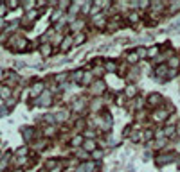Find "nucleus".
<instances>
[{"mask_svg":"<svg viewBox=\"0 0 180 172\" xmlns=\"http://www.w3.org/2000/svg\"><path fill=\"white\" fill-rule=\"evenodd\" d=\"M36 104H38V106H43V108H45V106H51V104H52V93H51V91H43L42 95H40V99L36 101Z\"/></svg>","mask_w":180,"mask_h":172,"instance_id":"1","label":"nucleus"},{"mask_svg":"<svg viewBox=\"0 0 180 172\" xmlns=\"http://www.w3.org/2000/svg\"><path fill=\"white\" fill-rule=\"evenodd\" d=\"M168 117H170L168 111H164V110H157V111L153 113V117H151V118H153L155 122H164V120H168Z\"/></svg>","mask_w":180,"mask_h":172,"instance_id":"2","label":"nucleus"},{"mask_svg":"<svg viewBox=\"0 0 180 172\" xmlns=\"http://www.w3.org/2000/svg\"><path fill=\"white\" fill-rule=\"evenodd\" d=\"M95 163H90V162H86V163H81L79 167H77V170L76 172H94L95 170Z\"/></svg>","mask_w":180,"mask_h":172,"instance_id":"3","label":"nucleus"},{"mask_svg":"<svg viewBox=\"0 0 180 172\" xmlns=\"http://www.w3.org/2000/svg\"><path fill=\"white\" fill-rule=\"evenodd\" d=\"M92 23H94V25H97V27H105V23H106L105 13H99V14L92 16Z\"/></svg>","mask_w":180,"mask_h":172,"instance_id":"4","label":"nucleus"},{"mask_svg":"<svg viewBox=\"0 0 180 172\" xmlns=\"http://www.w3.org/2000/svg\"><path fill=\"white\" fill-rule=\"evenodd\" d=\"M29 93H31L32 97H38V95H42V93H43V82H34Z\"/></svg>","mask_w":180,"mask_h":172,"instance_id":"5","label":"nucleus"},{"mask_svg":"<svg viewBox=\"0 0 180 172\" xmlns=\"http://www.w3.org/2000/svg\"><path fill=\"white\" fill-rule=\"evenodd\" d=\"M168 72H170V66H168V65H159L155 74H157L159 79H162V77H168Z\"/></svg>","mask_w":180,"mask_h":172,"instance_id":"6","label":"nucleus"},{"mask_svg":"<svg viewBox=\"0 0 180 172\" xmlns=\"http://www.w3.org/2000/svg\"><path fill=\"white\" fill-rule=\"evenodd\" d=\"M175 160V154L173 152H170V154H164V156H160V158H157V163L159 165H166V163H170Z\"/></svg>","mask_w":180,"mask_h":172,"instance_id":"7","label":"nucleus"},{"mask_svg":"<svg viewBox=\"0 0 180 172\" xmlns=\"http://www.w3.org/2000/svg\"><path fill=\"white\" fill-rule=\"evenodd\" d=\"M103 90H105V82L97 81V82L94 84V86H92V90H90V93H92V95H99V93H101Z\"/></svg>","mask_w":180,"mask_h":172,"instance_id":"8","label":"nucleus"},{"mask_svg":"<svg viewBox=\"0 0 180 172\" xmlns=\"http://www.w3.org/2000/svg\"><path fill=\"white\" fill-rule=\"evenodd\" d=\"M160 99H162V97H160L159 93H151V95L148 97V104H149V106H159Z\"/></svg>","mask_w":180,"mask_h":172,"instance_id":"9","label":"nucleus"},{"mask_svg":"<svg viewBox=\"0 0 180 172\" xmlns=\"http://www.w3.org/2000/svg\"><path fill=\"white\" fill-rule=\"evenodd\" d=\"M72 43H74V38H70V36H67L63 40V43H61V50L63 52H67L70 47H72Z\"/></svg>","mask_w":180,"mask_h":172,"instance_id":"10","label":"nucleus"},{"mask_svg":"<svg viewBox=\"0 0 180 172\" xmlns=\"http://www.w3.org/2000/svg\"><path fill=\"white\" fill-rule=\"evenodd\" d=\"M0 97L2 99H11V88L9 86H0Z\"/></svg>","mask_w":180,"mask_h":172,"instance_id":"11","label":"nucleus"},{"mask_svg":"<svg viewBox=\"0 0 180 172\" xmlns=\"http://www.w3.org/2000/svg\"><path fill=\"white\" fill-rule=\"evenodd\" d=\"M72 108H74V111H83V108H85V99H77V101H74Z\"/></svg>","mask_w":180,"mask_h":172,"instance_id":"12","label":"nucleus"},{"mask_svg":"<svg viewBox=\"0 0 180 172\" xmlns=\"http://www.w3.org/2000/svg\"><path fill=\"white\" fill-rule=\"evenodd\" d=\"M83 25H85L83 22H81V20H77V22H72L70 29H72V32H77V34H79V30L83 29Z\"/></svg>","mask_w":180,"mask_h":172,"instance_id":"13","label":"nucleus"},{"mask_svg":"<svg viewBox=\"0 0 180 172\" xmlns=\"http://www.w3.org/2000/svg\"><path fill=\"white\" fill-rule=\"evenodd\" d=\"M40 52H42V56H51V52H52V49H51V45L49 43H43L42 47H40Z\"/></svg>","mask_w":180,"mask_h":172,"instance_id":"14","label":"nucleus"},{"mask_svg":"<svg viewBox=\"0 0 180 172\" xmlns=\"http://www.w3.org/2000/svg\"><path fill=\"white\" fill-rule=\"evenodd\" d=\"M22 134H23V140H25V142H31V140H32V136H34V131H32V129H27V127H25V129L22 131Z\"/></svg>","mask_w":180,"mask_h":172,"instance_id":"15","label":"nucleus"},{"mask_svg":"<svg viewBox=\"0 0 180 172\" xmlns=\"http://www.w3.org/2000/svg\"><path fill=\"white\" fill-rule=\"evenodd\" d=\"M83 147H85V151H95V140H85L83 142Z\"/></svg>","mask_w":180,"mask_h":172,"instance_id":"16","label":"nucleus"},{"mask_svg":"<svg viewBox=\"0 0 180 172\" xmlns=\"http://www.w3.org/2000/svg\"><path fill=\"white\" fill-rule=\"evenodd\" d=\"M168 66H170L171 70H177L180 66V59L178 58H170V63H168Z\"/></svg>","mask_w":180,"mask_h":172,"instance_id":"17","label":"nucleus"},{"mask_svg":"<svg viewBox=\"0 0 180 172\" xmlns=\"http://www.w3.org/2000/svg\"><path fill=\"white\" fill-rule=\"evenodd\" d=\"M92 79H94L92 72H85V75H83V79H81V84H83V86H86L88 82H92Z\"/></svg>","mask_w":180,"mask_h":172,"instance_id":"18","label":"nucleus"},{"mask_svg":"<svg viewBox=\"0 0 180 172\" xmlns=\"http://www.w3.org/2000/svg\"><path fill=\"white\" fill-rule=\"evenodd\" d=\"M149 6H151V9H153V14H157V13H160V9L164 7V4H162V2H151Z\"/></svg>","mask_w":180,"mask_h":172,"instance_id":"19","label":"nucleus"},{"mask_svg":"<svg viewBox=\"0 0 180 172\" xmlns=\"http://www.w3.org/2000/svg\"><path fill=\"white\" fill-rule=\"evenodd\" d=\"M135 93H137L135 86H133V84H128V86H126V97H128V99H132V97H133Z\"/></svg>","mask_w":180,"mask_h":172,"instance_id":"20","label":"nucleus"},{"mask_svg":"<svg viewBox=\"0 0 180 172\" xmlns=\"http://www.w3.org/2000/svg\"><path fill=\"white\" fill-rule=\"evenodd\" d=\"M67 117H69V113L63 110V111H58V113H56V117H54V118H56V120H60V122H65V120H67Z\"/></svg>","mask_w":180,"mask_h":172,"instance_id":"21","label":"nucleus"},{"mask_svg":"<svg viewBox=\"0 0 180 172\" xmlns=\"http://www.w3.org/2000/svg\"><path fill=\"white\" fill-rule=\"evenodd\" d=\"M85 40H86V36L83 34V32H79L77 36H74V43H76V45H81V43H85Z\"/></svg>","mask_w":180,"mask_h":172,"instance_id":"22","label":"nucleus"},{"mask_svg":"<svg viewBox=\"0 0 180 172\" xmlns=\"http://www.w3.org/2000/svg\"><path fill=\"white\" fill-rule=\"evenodd\" d=\"M135 54L139 56V59H140V58H146V56H148V49H144V47H137Z\"/></svg>","mask_w":180,"mask_h":172,"instance_id":"23","label":"nucleus"},{"mask_svg":"<svg viewBox=\"0 0 180 172\" xmlns=\"http://www.w3.org/2000/svg\"><path fill=\"white\" fill-rule=\"evenodd\" d=\"M105 68L108 72H115L117 70V65L114 63V61H106V63H105Z\"/></svg>","mask_w":180,"mask_h":172,"instance_id":"24","label":"nucleus"},{"mask_svg":"<svg viewBox=\"0 0 180 172\" xmlns=\"http://www.w3.org/2000/svg\"><path fill=\"white\" fill-rule=\"evenodd\" d=\"M83 75H85V72H83V70H77L76 74H72V79H74L76 82H81V79H83Z\"/></svg>","mask_w":180,"mask_h":172,"instance_id":"25","label":"nucleus"},{"mask_svg":"<svg viewBox=\"0 0 180 172\" xmlns=\"http://www.w3.org/2000/svg\"><path fill=\"white\" fill-rule=\"evenodd\" d=\"M128 22H130V23H137V22H139V14L132 11V13L128 14Z\"/></svg>","mask_w":180,"mask_h":172,"instance_id":"26","label":"nucleus"},{"mask_svg":"<svg viewBox=\"0 0 180 172\" xmlns=\"http://www.w3.org/2000/svg\"><path fill=\"white\" fill-rule=\"evenodd\" d=\"M137 61H139V56L135 52H130V54H128V63H133V65H135Z\"/></svg>","mask_w":180,"mask_h":172,"instance_id":"27","label":"nucleus"},{"mask_svg":"<svg viewBox=\"0 0 180 172\" xmlns=\"http://www.w3.org/2000/svg\"><path fill=\"white\" fill-rule=\"evenodd\" d=\"M180 9V2H170V13H177Z\"/></svg>","mask_w":180,"mask_h":172,"instance_id":"28","label":"nucleus"},{"mask_svg":"<svg viewBox=\"0 0 180 172\" xmlns=\"http://www.w3.org/2000/svg\"><path fill=\"white\" fill-rule=\"evenodd\" d=\"M159 54V47H151V49H148V58H155Z\"/></svg>","mask_w":180,"mask_h":172,"instance_id":"29","label":"nucleus"},{"mask_svg":"<svg viewBox=\"0 0 180 172\" xmlns=\"http://www.w3.org/2000/svg\"><path fill=\"white\" fill-rule=\"evenodd\" d=\"M9 156H11V154H6V156H4V158H2V162H0V170H2V169H6V167H7V162H9Z\"/></svg>","mask_w":180,"mask_h":172,"instance_id":"30","label":"nucleus"},{"mask_svg":"<svg viewBox=\"0 0 180 172\" xmlns=\"http://www.w3.org/2000/svg\"><path fill=\"white\" fill-rule=\"evenodd\" d=\"M61 14H63V11H61V9H56V11H54V14L51 16V20H52V22L60 20V16H61Z\"/></svg>","mask_w":180,"mask_h":172,"instance_id":"31","label":"nucleus"},{"mask_svg":"<svg viewBox=\"0 0 180 172\" xmlns=\"http://www.w3.org/2000/svg\"><path fill=\"white\" fill-rule=\"evenodd\" d=\"M81 143H83V136H76L74 140H72V145H74V147H79Z\"/></svg>","mask_w":180,"mask_h":172,"instance_id":"32","label":"nucleus"},{"mask_svg":"<svg viewBox=\"0 0 180 172\" xmlns=\"http://www.w3.org/2000/svg\"><path fill=\"white\" fill-rule=\"evenodd\" d=\"M25 154H27V147H20L16 151V156H20V158H25Z\"/></svg>","mask_w":180,"mask_h":172,"instance_id":"33","label":"nucleus"},{"mask_svg":"<svg viewBox=\"0 0 180 172\" xmlns=\"http://www.w3.org/2000/svg\"><path fill=\"white\" fill-rule=\"evenodd\" d=\"M173 133H175V126H168L166 131H164V134H166V136H171Z\"/></svg>","mask_w":180,"mask_h":172,"instance_id":"34","label":"nucleus"},{"mask_svg":"<svg viewBox=\"0 0 180 172\" xmlns=\"http://www.w3.org/2000/svg\"><path fill=\"white\" fill-rule=\"evenodd\" d=\"M18 6H20V4H18V2H13V0H11V2H6V7H9V9H15V7H18Z\"/></svg>","mask_w":180,"mask_h":172,"instance_id":"35","label":"nucleus"},{"mask_svg":"<svg viewBox=\"0 0 180 172\" xmlns=\"http://www.w3.org/2000/svg\"><path fill=\"white\" fill-rule=\"evenodd\" d=\"M45 145H47V142H45V140H40V142H38L36 145H34V149H43Z\"/></svg>","mask_w":180,"mask_h":172,"instance_id":"36","label":"nucleus"},{"mask_svg":"<svg viewBox=\"0 0 180 172\" xmlns=\"http://www.w3.org/2000/svg\"><path fill=\"white\" fill-rule=\"evenodd\" d=\"M45 134L52 136V134H54V127H51V126H49V127H45Z\"/></svg>","mask_w":180,"mask_h":172,"instance_id":"37","label":"nucleus"},{"mask_svg":"<svg viewBox=\"0 0 180 172\" xmlns=\"http://www.w3.org/2000/svg\"><path fill=\"white\" fill-rule=\"evenodd\" d=\"M6 14V4H0V18Z\"/></svg>","mask_w":180,"mask_h":172,"instance_id":"38","label":"nucleus"},{"mask_svg":"<svg viewBox=\"0 0 180 172\" xmlns=\"http://www.w3.org/2000/svg\"><path fill=\"white\" fill-rule=\"evenodd\" d=\"M175 75H177V70H171L170 68V72H168V79H173Z\"/></svg>","mask_w":180,"mask_h":172,"instance_id":"39","label":"nucleus"},{"mask_svg":"<svg viewBox=\"0 0 180 172\" xmlns=\"http://www.w3.org/2000/svg\"><path fill=\"white\" fill-rule=\"evenodd\" d=\"M15 104H16V99H13V97H11L9 101H7V108H13Z\"/></svg>","mask_w":180,"mask_h":172,"instance_id":"40","label":"nucleus"},{"mask_svg":"<svg viewBox=\"0 0 180 172\" xmlns=\"http://www.w3.org/2000/svg\"><path fill=\"white\" fill-rule=\"evenodd\" d=\"M67 79V74H60V75H56V81H65Z\"/></svg>","mask_w":180,"mask_h":172,"instance_id":"41","label":"nucleus"},{"mask_svg":"<svg viewBox=\"0 0 180 172\" xmlns=\"http://www.w3.org/2000/svg\"><path fill=\"white\" fill-rule=\"evenodd\" d=\"M22 6H23V7H27V9H29V7H32V6H36V4H34V2H23V4H22Z\"/></svg>","mask_w":180,"mask_h":172,"instance_id":"42","label":"nucleus"},{"mask_svg":"<svg viewBox=\"0 0 180 172\" xmlns=\"http://www.w3.org/2000/svg\"><path fill=\"white\" fill-rule=\"evenodd\" d=\"M45 165H47V167H54V165H56V160H49Z\"/></svg>","mask_w":180,"mask_h":172,"instance_id":"43","label":"nucleus"},{"mask_svg":"<svg viewBox=\"0 0 180 172\" xmlns=\"http://www.w3.org/2000/svg\"><path fill=\"white\" fill-rule=\"evenodd\" d=\"M149 4L148 2H139V7H142V9H144V7H148Z\"/></svg>","mask_w":180,"mask_h":172,"instance_id":"44","label":"nucleus"},{"mask_svg":"<svg viewBox=\"0 0 180 172\" xmlns=\"http://www.w3.org/2000/svg\"><path fill=\"white\" fill-rule=\"evenodd\" d=\"M94 158L95 160H99V158H101V151H94Z\"/></svg>","mask_w":180,"mask_h":172,"instance_id":"45","label":"nucleus"},{"mask_svg":"<svg viewBox=\"0 0 180 172\" xmlns=\"http://www.w3.org/2000/svg\"><path fill=\"white\" fill-rule=\"evenodd\" d=\"M0 115H7V106L6 108H0Z\"/></svg>","mask_w":180,"mask_h":172,"instance_id":"46","label":"nucleus"},{"mask_svg":"<svg viewBox=\"0 0 180 172\" xmlns=\"http://www.w3.org/2000/svg\"><path fill=\"white\" fill-rule=\"evenodd\" d=\"M6 27V22H4V18H0V30Z\"/></svg>","mask_w":180,"mask_h":172,"instance_id":"47","label":"nucleus"},{"mask_svg":"<svg viewBox=\"0 0 180 172\" xmlns=\"http://www.w3.org/2000/svg\"><path fill=\"white\" fill-rule=\"evenodd\" d=\"M60 170H61L60 167H54V169H52V170H51V172H60Z\"/></svg>","mask_w":180,"mask_h":172,"instance_id":"48","label":"nucleus"},{"mask_svg":"<svg viewBox=\"0 0 180 172\" xmlns=\"http://www.w3.org/2000/svg\"><path fill=\"white\" fill-rule=\"evenodd\" d=\"M0 77H2V72H0Z\"/></svg>","mask_w":180,"mask_h":172,"instance_id":"49","label":"nucleus"},{"mask_svg":"<svg viewBox=\"0 0 180 172\" xmlns=\"http://www.w3.org/2000/svg\"><path fill=\"white\" fill-rule=\"evenodd\" d=\"M178 134H180V129H178Z\"/></svg>","mask_w":180,"mask_h":172,"instance_id":"50","label":"nucleus"}]
</instances>
